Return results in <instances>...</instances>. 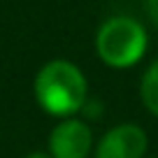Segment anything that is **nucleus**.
Returning <instances> with one entry per match:
<instances>
[{"mask_svg": "<svg viewBox=\"0 0 158 158\" xmlns=\"http://www.w3.org/2000/svg\"><path fill=\"white\" fill-rule=\"evenodd\" d=\"M33 98L44 114L58 118L79 116L91 98L84 70L68 58H51L35 72Z\"/></svg>", "mask_w": 158, "mask_h": 158, "instance_id": "obj_1", "label": "nucleus"}, {"mask_svg": "<svg viewBox=\"0 0 158 158\" xmlns=\"http://www.w3.org/2000/svg\"><path fill=\"white\" fill-rule=\"evenodd\" d=\"M93 47L105 68L130 70L142 63L149 51V28L137 16L112 14L98 26Z\"/></svg>", "mask_w": 158, "mask_h": 158, "instance_id": "obj_2", "label": "nucleus"}, {"mask_svg": "<svg viewBox=\"0 0 158 158\" xmlns=\"http://www.w3.org/2000/svg\"><path fill=\"white\" fill-rule=\"evenodd\" d=\"M93 128L81 116L58 118L47 137V151L51 158H89L93 156Z\"/></svg>", "mask_w": 158, "mask_h": 158, "instance_id": "obj_3", "label": "nucleus"}, {"mask_svg": "<svg viewBox=\"0 0 158 158\" xmlns=\"http://www.w3.org/2000/svg\"><path fill=\"white\" fill-rule=\"evenodd\" d=\"M149 135L139 123L126 121L107 128L93 147V158H147Z\"/></svg>", "mask_w": 158, "mask_h": 158, "instance_id": "obj_4", "label": "nucleus"}, {"mask_svg": "<svg viewBox=\"0 0 158 158\" xmlns=\"http://www.w3.org/2000/svg\"><path fill=\"white\" fill-rule=\"evenodd\" d=\"M139 100L151 116L158 118V56L147 65L139 77Z\"/></svg>", "mask_w": 158, "mask_h": 158, "instance_id": "obj_5", "label": "nucleus"}, {"mask_svg": "<svg viewBox=\"0 0 158 158\" xmlns=\"http://www.w3.org/2000/svg\"><path fill=\"white\" fill-rule=\"evenodd\" d=\"M105 112V105L100 102L98 98H89L84 105V109H81V118H86V121H98L100 116H102Z\"/></svg>", "mask_w": 158, "mask_h": 158, "instance_id": "obj_6", "label": "nucleus"}, {"mask_svg": "<svg viewBox=\"0 0 158 158\" xmlns=\"http://www.w3.org/2000/svg\"><path fill=\"white\" fill-rule=\"evenodd\" d=\"M144 14L149 26L158 33V0H144Z\"/></svg>", "mask_w": 158, "mask_h": 158, "instance_id": "obj_7", "label": "nucleus"}, {"mask_svg": "<svg viewBox=\"0 0 158 158\" xmlns=\"http://www.w3.org/2000/svg\"><path fill=\"white\" fill-rule=\"evenodd\" d=\"M23 158H51V153L49 151H30V153H26Z\"/></svg>", "mask_w": 158, "mask_h": 158, "instance_id": "obj_8", "label": "nucleus"}, {"mask_svg": "<svg viewBox=\"0 0 158 158\" xmlns=\"http://www.w3.org/2000/svg\"><path fill=\"white\" fill-rule=\"evenodd\" d=\"M147 158H151V156H147Z\"/></svg>", "mask_w": 158, "mask_h": 158, "instance_id": "obj_9", "label": "nucleus"}]
</instances>
